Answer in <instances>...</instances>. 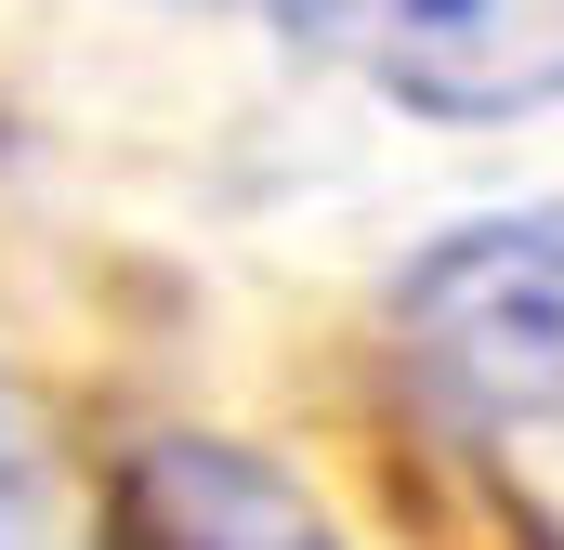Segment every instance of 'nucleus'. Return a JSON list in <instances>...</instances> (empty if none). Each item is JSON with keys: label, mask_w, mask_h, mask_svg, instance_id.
<instances>
[{"label": "nucleus", "mask_w": 564, "mask_h": 550, "mask_svg": "<svg viewBox=\"0 0 564 550\" xmlns=\"http://www.w3.org/2000/svg\"><path fill=\"white\" fill-rule=\"evenodd\" d=\"M394 328L459 407L486 419H564V210L459 223L408 263Z\"/></svg>", "instance_id": "nucleus-1"}, {"label": "nucleus", "mask_w": 564, "mask_h": 550, "mask_svg": "<svg viewBox=\"0 0 564 550\" xmlns=\"http://www.w3.org/2000/svg\"><path fill=\"white\" fill-rule=\"evenodd\" d=\"M289 13L433 119L564 106V0H289Z\"/></svg>", "instance_id": "nucleus-2"}, {"label": "nucleus", "mask_w": 564, "mask_h": 550, "mask_svg": "<svg viewBox=\"0 0 564 550\" xmlns=\"http://www.w3.org/2000/svg\"><path fill=\"white\" fill-rule=\"evenodd\" d=\"M119 550H341L315 525V498L263 472L250 446H210V432H171L132 459V498H119Z\"/></svg>", "instance_id": "nucleus-3"}, {"label": "nucleus", "mask_w": 564, "mask_h": 550, "mask_svg": "<svg viewBox=\"0 0 564 550\" xmlns=\"http://www.w3.org/2000/svg\"><path fill=\"white\" fill-rule=\"evenodd\" d=\"M0 550H93L79 525H66V498H53L13 446H0Z\"/></svg>", "instance_id": "nucleus-4"}]
</instances>
